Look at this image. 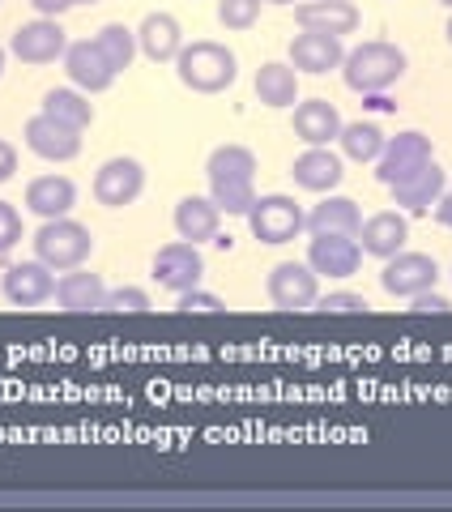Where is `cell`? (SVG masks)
<instances>
[{"label":"cell","instance_id":"7","mask_svg":"<svg viewBox=\"0 0 452 512\" xmlns=\"http://www.w3.org/2000/svg\"><path fill=\"white\" fill-rule=\"evenodd\" d=\"M269 299H273V308H282V312H308V308H316V299H320L316 269L312 265H299V261L273 265V274H269Z\"/></svg>","mask_w":452,"mask_h":512},{"label":"cell","instance_id":"5","mask_svg":"<svg viewBox=\"0 0 452 512\" xmlns=\"http://www.w3.org/2000/svg\"><path fill=\"white\" fill-rule=\"evenodd\" d=\"M427 163H435L431 137L427 133H397V137L384 141V154L376 158V180L384 188H393L401 180H410L414 171H423Z\"/></svg>","mask_w":452,"mask_h":512},{"label":"cell","instance_id":"43","mask_svg":"<svg viewBox=\"0 0 452 512\" xmlns=\"http://www.w3.org/2000/svg\"><path fill=\"white\" fill-rule=\"evenodd\" d=\"M448 43H452V18H448Z\"/></svg>","mask_w":452,"mask_h":512},{"label":"cell","instance_id":"45","mask_svg":"<svg viewBox=\"0 0 452 512\" xmlns=\"http://www.w3.org/2000/svg\"><path fill=\"white\" fill-rule=\"evenodd\" d=\"M440 5H448V9H452V0H440Z\"/></svg>","mask_w":452,"mask_h":512},{"label":"cell","instance_id":"12","mask_svg":"<svg viewBox=\"0 0 452 512\" xmlns=\"http://www.w3.org/2000/svg\"><path fill=\"white\" fill-rule=\"evenodd\" d=\"M26 146H30V154L47 158V163H73V158L82 154V133L39 111L35 120H26Z\"/></svg>","mask_w":452,"mask_h":512},{"label":"cell","instance_id":"8","mask_svg":"<svg viewBox=\"0 0 452 512\" xmlns=\"http://www.w3.org/2000/svg\"><path fill=\"white\" fill-rule=\"evenodd\" d=\"M201 274H205V261H201L197 244H188V239H175V244L158 248V256H154V282L163 286V291L184 295L192 286H201Z\"/></svg>","mask_w":452,"mask_h":512},{"label":"cell","instance_id":"44","mask_svg":"<svg viewBox=\"0 0 452 512\" xmlns=\"http://www.w3.org/2000/svg\"><path fill=\"white\" fill-rule=\"evenodd\" d=\"M77 5H94V0H77Z\"/></svg>","mask_w":452,"mask_h":512},{"label":"cell","instance_id":"1","mask_svg":"<svg viewBox=\"0 0 452 512\" xmlns=\"http://www.w3.org/2000/svg\"><path fill=\"white\" fill-rule=\"evenodd\" d=\"M175 73L180 82L197 94H222L226 86H235L239 77V60L231 47H222L214 39H197V43H184V52L175 56Z\"/></svg>","mask_w":452,"mask_h":512},{"label":"cell","instance_id":"28","mask_svg":"<svg viewBox=\"0 0 452 512\" xmlns=\"http://www.w3.org/2000/svg\"><path fill=\"white\" fill-rule=\"evenodd\" d=\"M209 184H226V180H256V154L248 146H218L205 163Z\"/></svg>","mask_w":452,"mask_h":512},{"label":"cell","instance_id":"10","mask_svg":"<svg viewBox=\"0 0 452 512\" xmlns=\"http://www.w3.org/2000/svg\"><path fill=\"white\" fill-rule=\"evenodd\" d=\"M64 73H69V82L82 90V94H103L120 77L107 64V56L99 52V43H94V39H82V43L64 47Z\"/></svg>","mask_w":452,"mask_h":512},{"label":"cell","instance_id":"24","mask_svg":"<svg viewBox=\"0 0 452 512\" xmlns=\"http://www.w3.org/2000/svg\"><path fill=\"white\" fill-rule=\"evenodd\" d=\"M218 222L222 210L214 205V197H184L175 205V231L188 244H205V239H218Z\"/></svg>","mask_w":452,"mask_h":512},{"label":"cell","instance_id":"9","mask_svg":"<svg viewBox=\"0 0 452 512\" xmlns=\"http://www.w3.org/2000/svg\"><path fill=\"white\" fill-rule=\"evenodd\" d=\"M145 188V171L137 158H107L94 175V201L107 205V210H124V205H133Z\"/></svg>","mask_w":452,"mask_h":512},{"label":"cell","instance_id":"40","mask_svg":"<svg viewBox=\"0 0 452 512\" xmlns=\"http://www.w3.org/2000/svg\"><path fill=\"white\" fill-rule=\"evenodd\" d=\"M435 218H440V227L452 231V192H444V197L435 201Z\"/></svg>","mask_w":452,"mask_h":512},{"label":"cell","instance_id":"39","mask_svg":"<svg viewBox=\"0 0 452 512\" xmlns=\"http://www.w3.org/2000/svg\"><path fill=\"white\" fill-rule=\"evenodd\" d=\"M30 5L39 9V18H60V13H69L77 0H30Z\"/></svg>","mask_w":452,"mask_h":512},{"label":"cell","instance_id":"26","mask_svg":"<svg viewBox=\"0 0 452 512\" xmlns=\"http://www.w3.org/2000/svg\"><path fill=\"white\" fill-rule=\"evenodd\" d=\"M256 99L265 107H295L299 103V73L295 64H278L269 60L256 69Z\"/></svg>","mask_w":452,"mask_h":512},{"label":"cell","instance_id":"19","mask_svg":"<svg viewBox=\"0 0 452 512\" xmlns=\"http://www.w3.org/2000/svg\"><path fill=\"white\" fill-rule=\"evenodd\" d=\"M64 312H99L103 299H107V286L99 274H90V269H64L56 278V295H52Z\"/></svg>","mask_w":452,"mask_h":512},{"label":"cell","instance_id":"33","mask_svg":"<svg viewBox=\"0 0 452 512\" xmlns=\"http://www.w3.org/2000/svg\"><path fill=\"white\" fill-rule=\"evenodd\" d=\"M103 308L107 312H145L150 308V295H145L141 286H120V291H107Z\"/></svg>","mask_w":452,"mask_h":512},{"label":"cell","instance_id":"23","mask_svg":"<svg viewBox=\"0 0 452 512\" xmlns=\"http://www.w3.org/2000/svg\"><path fill=\"white\" fill-rule=\"evenodd\" d=\"M440 197H444V167L440 163H427L423 171H414L410 180L393 184V201L410 214H427Z\"/></svg>","mask_w":452,"mask_h":512},{"label":"cell","instance_id":"30","mask_svg":"<svg viewBox=\"0 0 452 512\" xmlns=\"http://www.w3.org/2000/svg\"><path fill=\"white\" fill-rule=\"evenodd\" d=\"M337 141H342V154L354 158V163H376V158L384 154V141L389 137H384L376 124L359 120V124H342V137Z\"/></svg>","mask_w":452,"mask_h":512},{"label":"cell","instance_id":"11","mask_svg":"<svg viewBox=\"0 0 452 512\" xmlns=\"http://www.w3.org/2000/svg\"><path fill=\"white\" fill-rule=\"evenodd\" d=\"M64 47H69V39H64V30L56 18H35L13 30L9 39V52L18 56L22 64H52L64 56Z\"/></svg>","mask_w":452,"mask_h":512},{"label":"cell","instance_id":"16","mask_svg":"<svg viewBox=\"0 0 452 512\" xmlns=\"http://www.w3.org/2000/svg\"><path fill=\"white\" fill-rule=\"evenodd\" d=\"M359 248L367 256H380V261H389V256H397L401 248H406V239H410V222L406 214H397V210H384V214H371L363 218V227H359Z\"/></svg>","mask_w":452,"mask_h":512},{"label":"cell","instance_id":"35","mask_svg":"<svg viewBox=\"0 0 452 512\" xmlns=\"http://www.w3.org/2000/svg\"><path fill=\"white\" fill-rule=\"evenodd\" d=\"M316 308L320 312H367V299L354 295V291H329V295L316 299Z\"/></svg>","mask_w":452,"mask_h":512},{"label":"cell","instance_id":"32","mask_svg":"<svg viewBox=\"0 0 452 512\" xmlns=\"http://www.w3.org/2000/svg\"><path fill=\"white\" fill-rule=\"evenodd\" d=\"M261 18V0H218V22L226 30H252Z\"/></svg>","mask_w":452,"mask_h":512},{"label":"cell","instance_id":"4","mask_svg":"<svg viewBox=\"0 0 452 512\" xmlns=\"http://www.w3.org/2000/svg\"><path fill=\"white\" fill-rule=\"evenodd\" d=\"M248 227L261 244H290L299 231H308V214L299 210L295 197L286 192H269V197H256L248 210Z\"/></svg>","mask_w":452,"mask_h":512},{"label":"cell","instance_id":"3","mask_svg":"<svg viewBox=\"0 0 452 512\" xmlns=\"http://www.w3.org/2000/svg\"><path fill=\"white\" fill-rule=\"evenodd\" d=\"M90 252H94V235H90V227H82V222H73V218H47L35 231V256L52 274L86 265Z\"/></svg>","mask_w":452,"mask_h":512},{"label":"cell","instance_id":"37","mask_svg":"<svg viewBox=\"0 0 452 512\" xmlns=\"http://www.w3.org/2000/svg\"><path fill=\"white\" fill-rule=\"evenodd\" d=\"M414 312H452V303L444 295H435V286L423 295H414Z\"/></svg>","mask_w":452,"mask_h":512},{"label":"cell","instance_id":"42","mask_svg":"<svg viewBox=\"0 0 452 512\" xmlns=\"http://www.w3.org/2000/svg\"><path fill=\"white\" fill-rule=\"evenodd\" d=\"M0 73H5V47H0Z\"/></svg>","mask_w":452,"mask_h":512},{"label":"cell","instance_id":"15","mask_svg":"<svg viewBox=\"0 0 452 512\" xmlns=\"http://www.w3.org/2000/svg\"><path fill=\"white\" fill-rule=\"evenodd\" d=\"M342 60H346V47L337 35L303 30V35L290 39V64H295V73H329V69H342Z\"/></svg>","mask_w":452,"mask_h":512},{"label":"cell","instance_id":"18","mask_svg":"<svg viewBox=\"0 0 452 512\" xmlns=\"http://www.w3.org/2000/svg\"><path fill=\"white\" fill-rule=\"evenodd\" d=\"M77 205V184L69 175H39V180L26 184V210L47 218H69V210Z\"/></svg>","mask_w":452,"mask_h":512},{"label":"cell","instance_id":"27","mask_svg":"<svg viewBox=\"0 0 452 512\" xmlns=\"http://www.w3.org/2000/svg\"><path fill=\"white\" fill-rule=\"evenodd\" d=\"M43 116H52L60 124H69V128H90L94 124V107H90V94H82L77 86H56V90H47L43 94Z\"/></svg>","mask_w":452,"mask_h":512},{"label":"cell","instance_id":"22","mask_svg":"<svg viewBox=\"0 0 452 512\" xmlns=\"http://www.w3.org/2000/svg\"><path fill=\"white\" fill-rule=\"evenodd\" d=\"M295 137L308 141V146H329V141L342 137V116L329 99H308L295 107Z\"/></svg>","mask_w":452,"mask_h":512},{"label":"cell","instance_id":"2","mask_svg":"<svg viewBox=\"0 0 452 512\" xmlns=\"http://www.w3.org/2000/svg\"><path fill=\"white\" fill-rule=\"evenodd\" d=\"M342 73H346V86L354 94H380L393 82H401V73H406V52H401L397 43L371 39V43H359L354 52H346Z\"/></svg>","mask_w":452,"mask_h":512},{"label":"cell","instance_id":"25","mask_svg":"<svg viewBox=\"0 0 452 512\" xmlns=\"http://www.w3.org/2000/svg\"><path fill=\"white\" fill-rule=\"evenodd\" d=\"M363 214L350 197H325L320 205H312L308 214V231L312 235H359Z\"/></svg>","mask_w":452,"mask_h":512},{"label":"cell","instance_id":"36","mask_svg":"<svg viewBox=\"0 0 452 512\" xmlns=\"http://www.w3.org/2000/svg\"><path fill=\"white\" fill-rule=\"evenodd\" d=\"M222 308H226V303L218 295L201 291V286H192V291L180 295V312H222Z\"/></svg>","mask_w":452,"mask_h":512},{"label":"cell","instance_id":"17","mask_svg":"<svg viewBox=\"0 0 452 512\" xmlns=\"http://www.w3.org/2000/svg\"><path fill=\"white\" fill-rule=\"evenodd\" d=\"M295 22L303 30H320V35H354L359 30V9L350 5V0H308V5L295 9Z\"/></svg>","mask_w":452,"mask_h":512},{"label":"cell","instance_id":"29","mask_svg":"<svg viewBox=\"0 0 452 512\" xmlns=\"http://www.w3.org/2000/svg\"><path fill=\"white\" fill-rule=\"evenodd\" d=\"M94 43H99V52L107 56V64L116 73H124V69H133V60H137V30H128L124 22H107L99 35H94Z\"/></svg>","mask_w":452,"mask_h":512},{"label":"cell","instance_id":"31","mask_svg":"<svg viewBox=\"0 0 452 512\" xmlns=\"http://www.w3.org/2000/svg\"><path fill=\"white\" fill-rule=\"evenodd\" d=\"M209 197H214V205L222 214H244L252 210L256 201V184L252 180H226V184H209Z\"/></svg>","mask_w":452,"mask_h":512},{"label":"cell","instance_id":"20","mask_svg":"<svg viewBox=\"0 0 452 512\" xmlns=\"http://www.w3.org/2000/svg\"><path fill=\"white\" fill-rule=\"evenodd\" d=\"M290 175H295V184L308 188V192H333L337 184H342L346 171H342V158H337L329 146H308L295 158Z\"/></svg>","mask_w":452,"mask_h":512},{"label":"cell","instance_id":"38","mask_svg":"<svg viewBox=\"0 0 452 512\" xmlns=\"http://www.w3.org/2000/svg\"><path fill=\"white\" fill-rule=\"evenodd\" d=\"M13 171H18V150H13L9 141L0 137V184L13 180Z\"/></svg>","mask_w":452,"mask_h":512},{"label":"cell","instance_id":"21","mask_svg":"<svg viewBox=\"0 0 452 512\" xmlns=\"http://www.w3.org/2000/svg\"><path fill=\"white\" fill-rule=\"evenodd\" d=\"M137 47L154 64H167V60H175L184 52V30H180V22H175L171 13H150V18L141 22V30H137Z\"/></svg>","mask_w":452,"mask_h":512},{"label":"cell","instance_id":"6","mask_svg":"<svg viewBox=\"0 0 452 512\" xmlns=\"http://www.w3.org/2000/svg\"><path fill=\"white\" fill-rule=\"evenodd\" d=\"M435 282H440V265H435L427 252H406V248L397 256H389V261H384V274H380V286L393 299H414V295L431 291Z\"/></svg>","mask_w":452,"mask_h":512},{"label":"cell","instance_id":"34","mask_svg":"<svg viewBox=\"0 0 452 512\" xmlns=\"http://www.w3.org/2000/svg\"><path fill=\"white\" fill-rule=\"evenodd\" d=\"M22 244V214L9 201H0V256Z\"/></svg>","mask_w":452,"mask_h":512},{"label":"cell","instance_id":"14","mask_svg":"<svg viewBox=\"0 0 452 512\" xmlns=\"http://www.w3.org/2000/svg\"><path fill=\"white\" fill-rule=\"evenodd\" d=\"M0 291H5V299L13 303V308H39V303H47L56 295V278H52V269H47L35 256V261L9 265Z\"/></svg>","mask_w":452,"mask_h":512},{"label":"cell","instance_id":"13","mask_svg":"<svg viewBox=\"0 0 452 512\" xmlns=\"http://www.w3.org/2000/svg\"><path fill=\"white\" fill-rule=\"evenodd\" d=\"M308 265L316 269V278H350L363 265V248L354 235H312L308 244Z\"/></svg>","mask_w":452,"mask_h":512},{"label":"cell","instance_id":"41","mask_svg":"<svg viewBox=\"0 0 452 512\" xmlns=\"http://www.w3.org/2000/svg\"><path fill=\"white\" fill-rule=\"evenodd\" d=\"M269 5H295V0H269Z\"/></svg>","mask_w":452,"mask_h":512}]
</instances>
